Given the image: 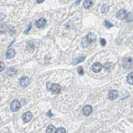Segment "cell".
I'll return each mask as SVG.
<instances>
[{
  "label": "cell",
  "mask_w": 133,
  "mask_h": 133,
  "mask_svg": "<svg viewBox=\"0 0 133 133\" xmlns=\"http://www.w3.org/2000/svg\"><path fill=\"white\" fill-rule=\"evenodd\" d=\"M47 88L50 90L53 94H58L61 90V86L57 84H52L50 82L47 83Z\"/></svg>",
  "instance_id": "cell-1"
},
{
  "label": "cell",
  "mask_w": 133,
  "mask_h": 133,
  "mask_svg": "<svg viewBox=\"0 0 133 133\" xmlns=\"http://www.w3.org/2000/svg\"><path fill=\"white\" fill-rule=\"evenodd\" d=\"M19 107H20V103L18 100H13L10 104V110L12 112H16L18 110Z\"/></svg>",
  "instance_id": "cell-2"
},
{
  "label": "cell",
  "mask_w": 133,
  "mask_h": 133,
  "mask_svg": "<svg viewBox=\"0 0 133 133\" xmlns=\"http://www.w3.org/2000/svg\"><path fill=\"white\" fill-rule=\"evenodd\" d=\"M123 66L127 69H129L133 67V60L130 58H127L124 59L123 61Z\"/></svg>",
  "instance_id": "cell-3"
},
{
  "label": "cell",
  "mask_w": 133,
  "mask_h": 133,
  "mask_svg": "<svg viewBox=\"0 0 133 133\" xmlns=\"http://www.w3.org/2000/svg\"><path fill=\"white\" fill-rule=\"evenodd\" d=\"M32 118V114L30 112H26L22 116V120L24 122H29Z\"/></svg>",
  "instance_id": "cell-4"
},
{
  "label": "cell",
  "mask_w": 133,
  "mask_h": 133,
  "mask_svg": "<svg viewBox=\"0 0 133 133\" xmlns=\"http://www.w3.org/2000/svg\"><path fill=\"white\" fill-rule=\"evenodd\" d=\"M102 66L99 62H95L92 66V70L94 72H99L102 70Z\"/></svg>",
  "instance_id": "cell-5"
},
{
  "label": "cell",
  "mask_w": 133,
  "mask_h": 133,
  "mask_svg": "<svg viewBox=\"0 0 133 133\" xmlns=\"http://www.w3.org/2000/svg\"><path fill=\"white\" fill-rule=\"evenodd\" d=\"M92 111V108L90 105L85 106L82 109V113L85 116H89Z\"/></svg>",
  "instance_id": "cell-6"
},
{
  "label": "cell",
  "mask_w": 133,
  "mask_h": 133,
  "mask_svg": "<svg viewBox=\"0 0 133 133\" xmlns=\"http://www.w3.org/2000/svg\"><path fill=\"white\" fill-rule=\"evenodd\" d=\"M118 93L116 90H111L109 92V94H108V98L109 99L113 101V100H115L118 98Z\"/></svg>",
  "instance_id": "cell-7"
},
{
  "label": "cell",
  "mask_w": 133,
  "mask_h": 133,
  "mask_svg": "<svg viewBox=\"0 0 133 133\" xmlns=\"http://www.w3.org/2000/svg\"><path fill=\"white\" fill-rule=\"evenodd\" d=\"M19 84L22 87L27 86L28 85H29L30 84V80L28 77L26 76H23L21 78L20 80H19Z\"/></svg>",
  "instance_id": "cell-8"
},
{
  "label": "cell",
  "mask_w": 133,
  "mask_h": 133,
  "mask_svg": "<svg viewBox=\"0 0 133 133\" xmlns=\"http://www.w3.org/2000/svg\"><path fill=\"white\" fill-rule=\"evenodd\" d=\"M117 18L120 19H124L125 18H127V13L126 12V10L124 9H121L118 11V12L116 14Z\"/></svg>",
  "instance_id": "cell-9"
},
{
  "label": "cell",
  "mask_w": 133,
  "mask_h": 133,
  "mask_svg": "<svg viewBox=\"0 0 133 133\" xmlns=\"http://www.w3.org/2000/svg\"><path fill=\"white\" fill-rule=\"evenodd\" d=\"M46 20L44 18H40L38 20H37L36 22V26L37 28H43L44 25H46Z\"/></svg>",
  "instance_id": "cell-10"
},
{
  "label": "cell",
  "mask_w": 133,
  "mask_h": 133,
  "mask_svg": "<svg viewBox=\"0 0 133 133\" xmlns=\"http://www.w3.org/2000/svg\"><path fill=\"white\" fill-rule=\"evenodd\" d=\"M16 55V52L14 51L13 49H9L7 51L6 54V56L7 59H10L13 58Z\"/></svg>",
  "instance_id": "cell-11"
},
{
  "label": "cell",
  "mask_w": 133,
  "mask_h": 133,
  "mask_svg": "<svg viewBox=\"0 0 133 133\" xmlns=\"http://www.w3.org/2000/svg\"><path fill=\"white\" fill-rule=\"evenodd\" d=\"M95 40H96V36L94 35V34H89L86 36L87 42L88 43H92L93 41H94Z\"/></svg>",
  "instance_id": "cell-12"
},
{
  "label": "cell",
  "mask_w": 133,
  "mask_h": 133,
  "mask_svg": "<svg viewBox=\"0 0 133 133\" xmlns=\"http://www.w3.org/2000/svg\"><path fill=\"white\" fill-rule=\"evenodd\" d=\"M56 128L54 127L53 125H50L48 126L46 129V133H56Z\"/></svg>",
  "instance_id": "cell-13"
},
{
  "label": "cell",
  "mask_w": 133,
  "mask_h": 133,
  "mask_svg": "<svg viewBox=\"0 0 133 133\" xmlns=\"http://www.w3.org/2000/svg\"><path fill=\"white\" fill-rule=\"evenodd\" d=\"M127 82L130 85H133V72L128 75V76H127Z\"/></svg>",
  "instance_id": "cell-14"
},
{
  "label": "cell",
  "mask_w": 133,
  "mask_h": 133,
  "mask_svg": "<svg viewBox=\"0 0 133 133\" xmlns=\"http://www.w3.org/2000/svg\"><path fill=\"white\" fill-rule=\"evenodd\" d=\"M92 1H85L84 2V7L86 9H88L92 5Z\"/></svg>",
  "instance_id": "cell-15"
},
{
  "label": "cell",
  "mask_w": 133,
  "mask_h": 133,
  "mask_svg": "<svg viewBox=\"0 0 133 133\" xmlns=\"http://www.w3.org/2000/svg\"><path fill=\"white\" fill-rule=\"evenodd\" d=\"M127 19L128 22H132V21L133 20V13H127Z\"/></svg>",
  "instance_id": "cell-16"
},
{
  "label": "cell",
  "mask_w": 133,
  "mask_h": 133,
  "mask_svg": "<svg viewBox=\"0 0 133 133\" xmlns=\"http://www.w3.org/2000/svg\"><path fill=\"white\" fill-rule=\"evenodd\" d=\"M56 133H66V129L64 128L60 127L57 130H56Z\"/></svg>",
  "instance_id": "cell-17"
},
{
  "label": "cell",
  "mask_w": 133,
  "mask_h": 133,
  "mask_svg": "<svg viewBox=\"0 0 133 133\" xmlns=\"http://www.w3.org/2000/svg\"><path fill=\"white\" fill-rule=\"evenodd\" d=\"M104 67L106 70H110L112 68V64L110 63H106Z\"/></svg>",
  "instance_id": "cell-18"
},
{
  "label": "cell",
  "mask_w": 133,
  "mask_h": 133,
  "mask_svg": "<svg viewBox=\"0 0 133 133\" xmlns=\"http://www.w3.org/2000/svg\"><path fill=\"white\" fill-rule=\"evenodd\" d=\"M84 59H85V58H84V57H82V58H77L74 61L75 64H77L80 63V62H83L84 60Z\"/></svg>",
  "instance_id": "cell-19"
},
{
  "label": "cell",
  "mask_w": 133,
  "mask_h": 133,
  "mask_svg": "<svg viewBox=\"0 0 133 133\" xmlns=\"http://www.w3.org/2000/svg\"><path fill=\"white\" fill-rule=\"evenodd\" d=\"M104 25H105V26L106 27V28H111V27L113 26V25L110 22H109V21H106V20L104 22Z\"/></svg>",
  "instance_id": "cell-20"
},
{
  "label": "cell",
  "mask_w": 133,
  "mask_h": 133,
  "mask_svg": "<svg viewBox=\"0 0 133 133\" xmlns=\"http://www.w3.org/2000/svg\"><path fill=\"white\" fill-rule=\"evenodd\" d=\"M77 70H78V73H79L80 75H82L84 74V69L82 66H79V67H78Z\"/></svg>",
  "instance_id": "cell-21"
},
{
  "label": "cell",
  "mask_w": 133,
  "mask_h": 133,
  "mask_svg": "<svg viewBox=\"0 0 133 133\" xmlns=\"http://www.w3.org/2000/svg\"><path fill=\"white\" fill-rule=\"evenodd\" d=\"M100 43H101L102 46H104L106 45V41L104 38H101V39H100Z\"/></svg>",
  "instance_id": "cell-22"
},
{
  "label": "cell",
  "mask_w": 133,
  "mask_h": 133,
  "mask_svg": "<svg viewBox=\"0 0 133 133\" xmlns=\"http://www.w3.org/2000/svg\"><path fill=\"white\" fill-rule=\"evenodd\" d=\"M5 68V66L3 64V63L2 62L0 63V70L1 72H2L3 70V69Z\"/></svg>",
  "instance_id": "cell-23"
},
{
  "label": "cell",
  "mask_w": 133,
  "mask_h": 133,
  "mask_svg": "<svg viewBox=\"0 0 133 133\" xmlns=\"http://www.w3.org/2000/svg\"><path fill=\"white\" fill-rule=\"evenodd\" d=\"M31 24H30V25H28V29H27V30H25V33H28V31H30V29H31Z\"/></svg>",
  "instance_id": "cell-24"
},
{
  "label": "cell",
  "mask_w": 133,
  "mask_h": 133,
  "mask_svg": "<svg viewBox=\"0 0 133 133\" xmlns=\"http://www.w3.org/2000/svg\"><path fill=\"white\" fill-rule=\"evenodd\" d=\"M48 116H52V114H51V112H50V111L48 112Z\"/></svg>",
  "instance_id": "cell-25"
},
{
  "label": "cell",
  "mask_w": 133,
  "mask_h": 133,
  "mask_svg": "<svg viewBox=\"0 0 133 133\" xmlns=\"http://www.w3.org/2000/svg\"><path fill=\"white\" fill-rule=\"evenodd\" d=\"M42 2H43V1H37V3H42Z\"/></svg>",
  "instance_id": "cell-26"
}]
</instances>
